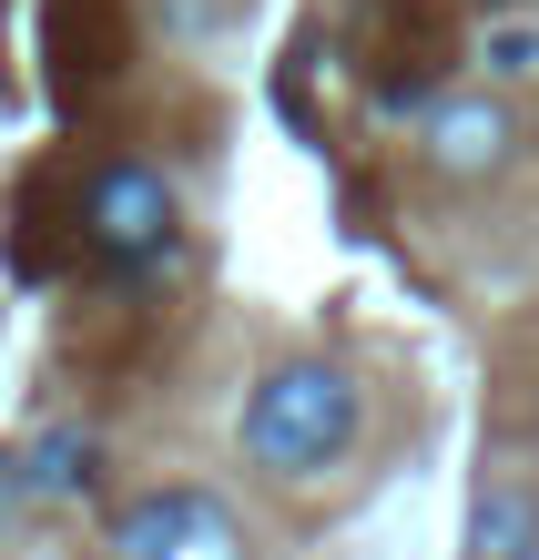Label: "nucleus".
<instances>
[{
	"label": "nucleus",
	"mask_w": 539,
	"mask_h": 560,
	"mask_svg": "<svg viewBox=\"0 0 539 560\" xmlns=\"http://www.w3.org/2000/svg\"><path fill=\"white\" fill-rule=\"evenodd\" d=\"M356 428H366L356 368H336V357H276V368L245 387L234 448H245V469H265V479H326L336 458L356 448Z\"/></svg>",
	"instance_id": "1"
},
{
	"label": "nucleus",
	"mask_w": 539,
	"mask_h": 560,
	"mask_svg": "<svg viewBox=\"0 0 539 560\" xmlns=\"http://www.w3.org/2000/svg\"><path fill=\"white\" fill-rule=\"evenodd\" d=\"M418 153H427L437 184H489V174H509V153H519L509 92H437L427 122H418Z\"/></svg>",
	"instance_id": "3"
},
{
	"label": "nucleus",
	"mask_w": 539,
	"mask_h": 560,
	"mask_svg": "<svg viewBox=\"0 0 539 560\" xmlns=\"http://www.w3.org/2000/svg\"><path fill=\"white\" fill-rule=\"evenodd\" d=\"M479 61H489V82H539V21H489V42H479Z\"/></svg>",
	"instance_id": "6"
},
{
	"label": "nucleus",
	"mask_w": 539,
	"mask_h": 560,
	"mask_svg": "<svg viewBox=\"0 0 539 560\" xmlns=\"http://www.w3.org/2000/svg\"><path fill=\"white\" fill-rule=\"evenodd\" d=\"M489 11H509V0H489Z\"/></svg>",
	"instance_id": "7"
},
{
	"label": "nucleus",
	"mask_w": 539,
	"mask_h": 560,
	"mask_svg": "<svg viewBox=\"0 0 539 560\" xmlns=\"http://www.w3.org/2000/svg\"><path fill=\"white\" fill-rule=\"evenodd\" d=\"M72 224H82V255L113 266V276H143V266H163V255L184 245V205H174V184H163V163H143V153L92 163Z\"/></svg>",
	"instance_id": "2"
},
{
	"label": "nucleus",
	"mask_w": 539,
	"mask_h": 560,
	"mask_svg": "<svg viewBox=\"0 0 539 560\" xmlns=\"http://www.w3.org/2000/svg\"><path fill=\"white\" fill-rule=\"evenodd\" d=\"M194 520H204L194 500H143V510L122 520V560H174V540L194 530Z\"/></svg>",
	"instance_id": "5"
},
{
	"label": "nucleus",
	"mask_w": 539,
	"mask_h": 560,
	"mask_svg": "<svg viewBox=\"0 0 539 560\" xmlns=\"http://www.w3.org/2000/svg\"><path fill=\"white\" fill-rule=\"evenodd\" d=\"M468 560H539V479L499 469L468 500Z\"/></svg>",
	"instance_id": "4"
}]
</instances>
